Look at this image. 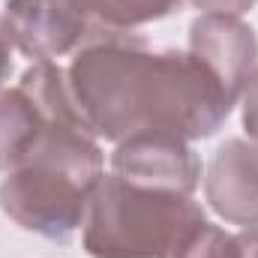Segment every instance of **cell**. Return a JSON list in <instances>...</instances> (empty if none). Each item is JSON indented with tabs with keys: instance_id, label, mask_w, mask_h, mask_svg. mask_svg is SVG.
Returning a JSON list of instances; mask_svg holds the SVG:
<instances>
[{
	"instance_id": "obj_9",
	"label": "cell",
	"mask_w": 258,
	"mask_h": 258,
	"mask_svg": "<svg viewBox=\"0 0 258 258\" xmlns=\"http://www.w3.org/2000/svg\"><path fill=\"white\" fill-rule=\"evenodd\" d=\"M168 258H240V243L237 237L201 222L189 234V240L177 246Z\"/></svg>"
},
{
	"instance_id": "obj_1",
	"label": "cell",
	"mask_w": 258,
	"mask_h": 258,
	"mask_svg": "<svg viewBox=\"0 0 258 258\" xmlns=\"http://www.w3.org/2000/svg\"><path fill=\"white\" fill-rule=\"evenodd\" d=\"M72 96L87 126L108 138L210 135L234 102L198 57L150 54L141 39L120 36L75 57Z\"/></svg>"
},
{
	"instance_id": "obj_3",
	"label": "cell",
	"mask_w": 258,
	"mask_h": 258,
	"mask_svg": "<svg viewBox=\"0 0 258 258\" xmlns=\"http://www.w3.org/2000/svg\"><path fill=\"white\" fill-rule=\"evenodd\" d=\"M117 177L150 189L192 192L198 183L195 153L171 135H135L114 153Z\"/></svg>"
},
{
	"instance_id": "obj_6",
	"label": "cell",
	"mask_w": 258,
	"mask_h": 258,
	"mask_svg": "<svg viewBox=\"0 0 258 258\" xmlns=\"http://www.w3.org/2000/svg\"><path fill=\"white\" fill-rule=\"evenodd\" d=\"M192 57H198L234 96L255 60V36L234 18L207 15L192 24Z\"/></svg>"
},
{
	"instance_id": "obj_2",
	"label": "cell",
	"mask_w": 258,
	"mask_h": 258,
	"mask_svg": "<svg viewBox=\"0 0 258 258\" xmlns=\"http://www.w3.org/2000/svg\"><path fill=\"white\" fill-rule=\"evenodd\" d=\"M87 252L93 258H168L204 222L186 195L123 177L99 180L90 198Z\"/></svg>"
},
{
	"instance_id": "obj_8",
	"label": "cell",
	"mask_w": 258,
	"mask_h": 258,
	"mask_svg": "<svg viewBox=\"0 0 258 258\" xmlns=\"http://www.w3.org/2000/svg\"><path fill=\"white\" fill-rule=\"evenodd\" d=\"M81 9L93 12L108 24H138L171 12L180 0H78Z\"/></svg>"
},
{
	"instance_id": "obj_4",
	"label": "cell",
	"mask_w": 258,
	"mask_h": 258,
	"mask_svg": "<svg viewBox=\"0 0 258 258\" xmlns=\"http://www.w3.org/2000/svg\"><path fill=\"white\" fill-rule=\"evenodd\" d=\"M6 9V33L39 60L63 54L84 30L78 0H9Z\"/></svg>"
},
{
	"instance_id": "obj_12",
	"label": "cell",
	"mask_w": 258,
	"mask_h": 258,
	"mask_svg": "<svg viewBox=\"0 0 258 258\" xmlns=\"http://www.w3.org/2000/svg\"><path fill=\"white\" fill-rule=\"evenodd\" d=\"M237 243H240V258H258V228L240 234Z\"/></svg>"
},
{
	"instance_id": "obj_5",
	"label": "cell",
	"mask_w": 258,
	"mask_h": 258,
	"mask_svg": "<svg viewBox=\"0 0 258 258\" xmlns=\"http://www.w3.org/2000/svg\"><path fill=\"white\" fill-rule=\"evenodd\" d=\"M207 198L225 219L258 225V147L243 141L219 147L210 165Z\"/></svg>"
},
{
	"instance_id": "obj_7",
	"label": "cell",
	"mask_w": 258,
	"mask_h": 258,
	"mask_svg": "<svg viewBox=\"0 0 258 258\" xmlns=\"http://www.w3.org/2000/svg\"><path fill=\"white\" fill-rule=\"evenodd\" d=\"M42 126V114L24 90L0 96V168L18 165Z\"/></svg>"
},
{
	"instance_id": "obj_10",
	"label": "cell",
	"mask_w": 258,
	"mask_h": 258,
	"mask_svg": "<svg viewBox=\"0 0 258 258\" xmlns=\"http://www.w3.org/2000/svg\"><path fill=\"white\" fill-rule=\"evenodd\" d=\"M243 120H246V129L258 138V75L249 81V93H246V114H243Z\"/></svg>"
},
{
	"instance_id": "obj_13",
	"label": "cell",
	"mask_w": 258,
	"mask_h": 258,
	"mask_svg": "<svg viewBox=\"0 0 258 258\" xmlns=\"http://www.w3.org/2000/svg\"><path fill=\"white\" fill-rule=\"evenodd\" d=\"M9 72V33L0 27V81Z\"/></svg>"
},
{
	"instance_id": "obj_11",
	"label": "cell",
	"mask_w": 258,
	"mask_h": 258,
	"mask_svg": "<svg viewBox=\"0 0 258 258\" xmlns=\"http://www.w3.org/2000/svg\"><path fill=\"white\" fill-rule=\"evenodd\" d=\"M204 9H216V12H240L246 6H252L255 0H195Z\"/></svg>"
}]
</instances>
